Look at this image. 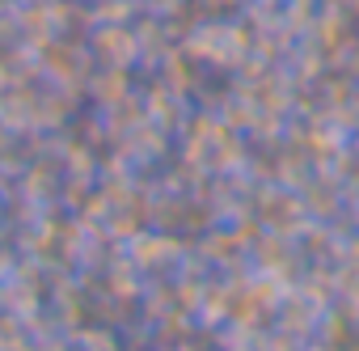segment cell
Here are the masks:
<instances>
[]
</instances>
